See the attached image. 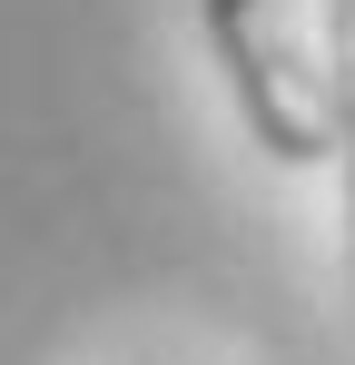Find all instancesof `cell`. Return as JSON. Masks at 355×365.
Here are the masks:
<instances>
[{"instance_id":"obj_1","label":"cell","mask_w":355,"mask_h":365,"mask_svg":"<svg viewBox=\"0 0 355 365\" xmlns=\"http://www.w3.org/2000/svg\"><path fill=\"white\" fill-rule=\"evenodd\" d=\"M197 30H207V60L227 69V99L247 119V138L277 168H326L346 148L326 50H306L296 0H197Z\"/></svg>"},{"instance_id":"obj_3","label":"cell","mask_w":355,"mask_h":365,"mask_svg":"<svg viewBox=\"0 0 355 365\" xmlns=\"http://www.w3.org/2000/svg\"><path fill=\"white\" fill-rule=\"evenodd\" d=\"M336 168H346V277H355V138L336 148Z\"/></svg>"},{"instance_id":"obj_2","label":"cell","mask_w":355,"mask_h":365,"mask_svg":"<svg viewBox=\"0 0 355 365\" xmlns=\"http://www.w3.org/2000/svg\"><path fill=\"white\" fill-rule=\"evenodd\" d=\"M326 89H336V128L355 138V0H326Z\"/></svg>"}]
</instances>
